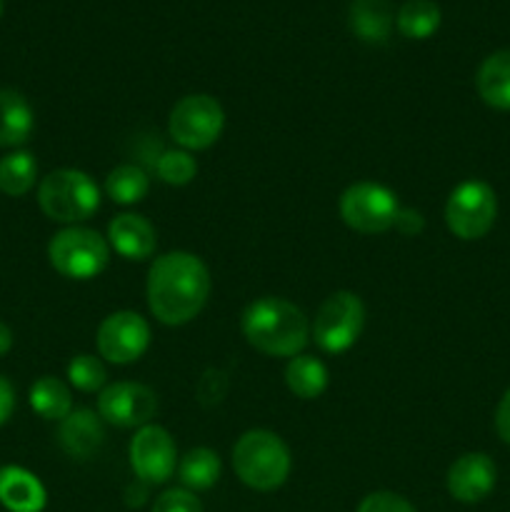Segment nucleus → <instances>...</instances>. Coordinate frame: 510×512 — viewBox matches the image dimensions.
I'll list each match as a JSON object with an SVG mask.
<instances>
[{
    "label": "nucleus",
    "mask_w": 510,
    "mask_h": 512,
    "mask_svg": "<svg viewBox=\"0 0 510 512\" xmlns=\"http://www.w3.org/2000/svg\"><path fill=\"white\" fill-rule=\"evenodd\" d=\"M155 173L168 185H188L198 173V163L188 150H165L155 160Z\"/></svg>",
    "instance_id": "nucleus-26"
},
{
    "label": "nucleus",
    "mask_w": 510,
    "mask_h": 512,
    "mask_svg": "<svg viewBox=\"0 0 510 512\" xmlns=\"http://www.w3.org/2000/svg\"><path fill=\"white\" fill-rule=\"evenodd\" d=\"M365 325V305L363 300L348 290H338L325 303L320 305L318 315L313 320L310 335L315 345L330 355L345 353L358 343Z\"/></svg>",
    "instance_id": "nucleus-6"
},
{
    "label": "nucleus",
    "mask_w": 510,
    "mask_h": 512,
    "mask_svg": "<svg viewBox=\"0 0 510 512\" xmlns=\"http://www.w3.org/2000/svg\"><path fill=\"white\" fill-rule=\"evenodd\" d=\"M475 85L490 108L510 110V50L488 55L480 65Z\"/></svg>",
    "instance_id": "nucleus-19"
},
{
    "label": "nucleus",
    "mask_w": 510,
    "mask_h": 512,
    "mask_svg": "<svg viewBox=\"0 0 510 512\" xmlns=\"http://www.w3.org/2000/svg\"><path fill=\"white\" fill-rule=\"evenodd\" d=\"M498 215V198L483 180H465L445 203V223L460 240H478L490 233Z\"/></svg>",
    "instance_id": "nucleus-8"
},
{
    "label": "nucleus",
    "mask_w": 510,
    "mask_h": 512,
    "mask_svg": "<svg viewBox=\"0 0 510 512\" xmlns=\"http://www.w3.org/2000/svg\"><path fill=\"white\" fill-rule=\"evenodd\" d=\"M60 445H63L65 453L75 460H88L103 448L105 430H103V418L98 413L88 408H78L68 415L65 420H60Z\"/></svg>",
    "instance_id": "nucleus-15"
},
{
    "label": "nucleus",
    "mask_w": 510,
    "mask_h": 512,
    "mask_svg": "<svg viewBox=\"0 0 510 512\" xmlns=\"http://www.w3.org/2000/svg\"><path fill=\"white\" fill-rule=\"evenodd\" d=\"M10 348H13V330L5 323H0V355L10 353Z\"/></svg>",
    "instance_id": "nucleus-34"
},
{
    "label": "nucleus",
    "mask_w": 510,
    "mask_h": 512,
    "mask_svg": "<svg viewBox=\"0 0 510 512\" xmlns=\"http://www.w3.org/2000/svg\"><path fill=\"white\" fill-rule=\"evenodd\" d=\"M0 503L10 512H43L48 495L30 470L5 465L0 468Z\"/></svg>",
    "instance_id": "nucleus-16"
},
{
    "label": "nucleus",
    "mask_w": 510,
    "mask_h": 512,
    "mask_svg": "<svg viewBox=\"0 0 510 512\" xmlns=\"http://www.w3.org/2000/svg\"><path fill=\"white\" fill-rule=\"evenodd\" d=\"M498 480L495 463L485 453H465L450 465L448 470V493L458 503H480L488 498Z\"/></svg>",
    "instance_id": "nucleus-13"
},
{
    "label": "nucleus",
    "mask_w": 510,
    "mask_h": 512,
    "mask_svg": "<svg viewBox=\"0 0 510 512\" xmlns=\"http://www.w3.org/2000/svg\"><path fill=\"white\" fill-rule=\"evenodd\" d=\"M395 13L390 0H353L348 25L363 43H385L393 30Z\"/></svg>",
    "instance_id": "nucleus-18"
},
{
    "label": "nucleus",
    "mask_w": 510,
    "mask_h": 512,
    "mask_svg": "<svg viewBox=\"0 0 510 512\" xmlns=\"http://www.w3.org/2000/svg\"><path fill=\"white\" fill-rule=\"evenodd\" d=\"M180 483L185 490H210L220 480V458L210 448H193L178 465Z\"/></svg>",
    "instance_id": "nucleus-23"
},
{
    "label": "nucleus",
    "mask_w": 510,
    "mask_h": 512,
    "mask_svg": "<svg viewBox=\"0 0 510 512\" xmlns=\"http://www.w3.org/2000/svg\"><path fill=\"white\" fill-rule=\"evenodd\" d=\"M150 178L140 165H118L105 178V193L118 205H135L148 195Z\"/></svg>",
    "instance_id": "nucleus-24"
},
{
    "label": "nucleus",
    "mask_w": 510,
    "mask_h": 512,
    "mask_svg": "<svg viewBox=\"0 0 510 512\" xmlns=\"http://www.w3.org/2000/svg\"><path fill=\"white\" fill-rule=\"evenodd\" d=\"M38 180V160L28 150H13L0 158V193L10 198H20L33 190Z\"/></svg>",
    "instance_id": "nucleus-22"
},
{
    "label": "nucleus",
    "mask_w": 510,
    "mask_h": 512,
    "mask_svg": "<svg viewBox=\"0 0 510 512\" xmlns=\"http://www.w3.org/2000/svg\"><path fill=\"white\" fill-rule=\"evenodd\" d=\"M48 260L63 278L90 280L108 268L110 245L98 230L70 225L53 235L48 243Z\"/></svg>",
    "instance_id": "nucleus-5"
},
{
    "label": "nucleus",
    "mask_w": 510,
    "mask_h": 512,
    "mask_svg": "<svg viewBox=\"0 0 510 512\" xmlns=\"http://www.w3.org/2000/svg\"><path fill=\"white\" fill-rule=\"evenodd\" d=\"M288 390L300 400H315L328 388V368L315 355H295L285 368Z\"/></svg>",
    "instance_id": "nucleus-20"
},
{
    "label": "nucleus",
    "mask_w": 510,
    "mask_h": 512,
    "mask_svg": "<svg viewBox=\"0 0 510 512\" xmlns=\"http://www.w3.org/2000/svg\"><path fill=\"white\" fill-rule=\"evenodd\" d=\"M158 410V398L140 383H113L100 390L98 415L118 428H143Z\"/></svg>",
    "instance_id": "nucleus-12"
},
{
    "label": "nucleus",
    "mask_w": 510,
    "mask_h": 512,
    "mask_svg": "<svg viewBox=\"0 0 510 512\" xmlns=\"http://www.w3.org/2000/svg\"><path fill=\"white\" fill-rule=\"evenodd\" d=\"M400 203L398 195L380 183H355L340 195V218L350 230L363 235H378L395 228Z\"/></svg>",
    "instance_id": "nucleus-7"
},
{
    "label": "nucleus",
    "mask_w": 510,
    "mask_h": 512,
    "mask_svg": "<svg viewBox=\"0 0 510 512\" xmlns=\"http://www.w3.org/2000/svg\"><path fill=\"white\" fill-rule=\"evenodd\" d=\"M225 125L223 105L210 95H185L170 110L168 133L180 148L205 150L220 138Z\"/></svg>",
    "instance_id": "nucleus-9"
},
{
    "label": "nucleus",
    "mask_w": 510,
    "mask_h": 512,
    "mask_svg": "<svg viewBox=\"0 0 510 512\" xmlns=\"http://www.w3.org/2000/svg\"><path fill=\"white\" fill-rule=\"evenodd\" d=\"M225 393H228V378H225V373H220V370H208V373L200 378L198 383V398L203 405H215L220 403V400L225 398Z\"/></svg>",
    "instance_id": "nucleus-30"
},
{
    "label": "nucleus",
    "mask_w": 510,
    "mask_h": 512,
    "mask_svg": "<svg viewBox=\"0 0 510 512\" xmlns=\"http://www.w3.org/2000/svg\"><path fill=\"white\" fill-rule=\"evenodd\" d=\"M358 512H418V510H415L403 495L380 490V493H370L368 498H363V503L358 505Z\"/></svg>",
    "instance_id": "nucleus-29"
},
{
    "label": "nucleus",
    "mask_w": 510,
    "mask_h": 512,
    "mask_svg": "<svg viewBox=\"0 0 510 512\" xmlns=\"http://www.w3.org/2000/svg\"><path fill=\"white\" fill-rule=\"evenodd\" d=\"M210 273L203 260L185 250L155 258L148 270V308L163 325H185L205 308Z\"/></svg>",
    "instance_id": "nucleus-1"
},
{
    "label": "nucleus",
    "mask_w": 510,
    "mask_h": 512,
    "mask_svg": "<svg viewBox=\"0 0 510 512\" xmlns=\"http://www.w3.org/2000/svg\"><path fill=\"white\" fill-rule=\"evenodd\" d=\"M243 335L255 350L275 358H295L310 338L303 310L283 298H260L243 313Z\"/></svg>",
    "instance_id": "nucleus-2"
},
{
    "label": "nucleus",
    "mask_w": 510,
    "mask_h": 512,
    "mask_svg": "<svg viewBox=\"0 0 510 512\" xmlns=\"http://www.w3.org/2000/svg\"><path fill=\"white\" fill-rule=\"evenodd\" d=\"M13 410H15V390L13 385H10V380H5L3 375H0V425L8 423Z\"/></svg>",
    "instance_id": "nucleus-33"
},
{
    "label": "nucleus",
    "mask_w": 510,
    "mask_h": 512,
    "mask_svg": "<svg viewBox=\"0 0 510 512\" xmlns=\"http://www.w3.org/2000/svg\"><path fill=\"white\" fill-rule=\"evenodd\" d=\"M395 25L410 40H425L438 30L440 8L433 0H408L395 15Z\"/></svg>",
    "instance_id": "nucleus-25"
},
{
    "label": "nucleus",
    "mask_w": 510,
    "mask_h": 512,
    "mask_svg": "<svg viewBox=\"0 0 510 512\" xmlns=\"http://www.w3.org/2000/svg\"><path fill=\"white\" fill-rule=\"evenodd\" d=\"M35 115L28 98L13 88H0V148H18L33 135Z\"/></svg>",
    "instance_id": "nucleus-17"
},
{
    "label": "nucleus",
    "mask_w": 510,
    "mask_h": 512,
    "mask_svg": "<svg viewBox=\"0 0 510 512\" xmlns=\"http://www.w3.org/2000/svg\"><path fill=\"white\" fill-rule=\"evenodd\" d=\"M38 205L55 223L75 225L98 213L100 190L83 170L60 168L40 180Z\"/></svg>",
    "instance_id": "nucleus-4"
},
{
    "label": "nucleus",
    "mask_w": 510,
    "mask_h": 512,
    "mask_svg": "<svg viewBox=\"0 0 510 512\" xmlns=\"http://www.w3.org/2000/svg\"><path fill=\"white\" fill-rule=\"evenodd\" d=\"M30 408L40 415L43 420H65L73 413V398H70V388L60 378L53 375H43L30 388Z\"/></svg>",
    "instance_id": "nucleus-21"
},
{
    "label": "nucleus",
    "mask_w": 510,
    "mask_h": 512,
    "mask_svg": "<svg viewBox=\"0 0 510 512\" xmlns=\"http://www.w3.org/2000/svg\"><path fill=\"white\" fill-rule=\"evenodd\" d=\"M495 430H498L500 440L510 445V390L500 398L498 410H495Z\"/></svg>",
    "instance_id": "nucleus-32"
},
{
    "label": "nucleus",
    "mask_w": 510,
    "mask_h": 512,
    "mask_svg": "<svg viewBox=\"0 0 510 512\" xmlns=\"http://www.w3.org/2000/svg\"><path fill=\"white\" fill-rule=\"evenodd\" d=\"M425 220L418 210H410V208H400L398 220H395V228L400 230L403 235H418L423 230Z\"/></svg>",
    "instance_id": "nucleus-31"
},
{
    "label": "nucleus",
    "mask_w": 510,
    "mask_h": 512,
    "mask_svg": "<svg viewBox=\"0 0 510 512\" xmlns=\"http://www.w3.org/2000/svg\"><path fill=\"white\" fill-rule=\"evenodd\" d=\"M150 512H203V505L195 498V493L185 488L165 490L158 500H155Z\"/></svg>",
    "instance_id": "nucleus-28"
},
{
    "label": "nucleus",
    "mask_w": 510,
    "mask_h": 512,
    "mask_svg": "<svg viewBox=\"0 0 510 512\" xmlns=\"http://www.w3.org/2000/svg\"><path fill=\"white\" fill-rule=\"evenodd\" d=\"M130 465L145 483L160 485L173 478L178 465L173 435L160 425H143L130 440Z\"/></svg>",
    "instance_id": "nucleus-11"
},
{
    "label": "nucleus",
    "mask_w": 510,
    "mask_h": 512,
    "mask_svg": "<svg viewBox=\"0 0 510 512\" xmlns=\"http://www.w3.org/2000/svg\"><path fill=\"white\" fill-rule=\"evenodd\" d=\"M108 243L125 260H148L155 253L158 235L143 215L123 213L110 220Z\"/></svg>",
    "instance_id": "nucleus-14"
},
{
    "label": "nucleus",
    "mask_w": 510,
    "mask_h": 512,
    "mask_svg": "<svg viewBox=\"0 0 510 512\" xmlns=\"http://www.w3.org/2000/svg\"><path fill=\"white\" fill-rule=\"evenodd\" d=\"M105 378H108V375H105L103 363H100V358H95V355H75L68 363L70 385L83 390V393H95V390L103 388Z\"/></svg>",
    "instance_id": "nucleus-27"
},
{
    "label": "nucleus",
    "mask_w": 510,
    "mask_h": 512,
    "mask_svg": "<svg viewBox=\"0 0 510 512\" xmlns=\"http://www.w3.org/2000/svg\"><path fill=\"white\" fill-rule=\"evenodd\" d=\"M3 8H5V3H3V0H0V15H3Z\"/></svg>",
    "instance_id": "nucleus-35"
},
{
    "label": "nucleus",
    "mask_w": 510,
    "mask_h": 512,
    "mask_svg": "<svg viewBox=\"0 0 510 512\" xmlns=\"http://www.w3.org/2000/svg\"><path fill=\"white\" fill-rule=\"evenodd\" d=\"M235 475L248 488L270 493L290 475V450L270 430H248L233 448Z\"/></svg>",
    "instance_id": "nucleus-3"
},
{
    "label": "nucleus",
    "mask_w": 510,
    "mask_h": 512,
    "mask_svg": "<svg viewBox=\"0 0 510 512\" xmlns=\"http://www.w3.org/2000/svg\"><path fill=\"white\" fill-rule=\"evenodd\" d=\"M150 345V325L133 310L108 315L98 328V353L108 363L128 365L143 358Z\"/></svg>",
    "instance_id": "nucleus-10"
}]
</instances>
